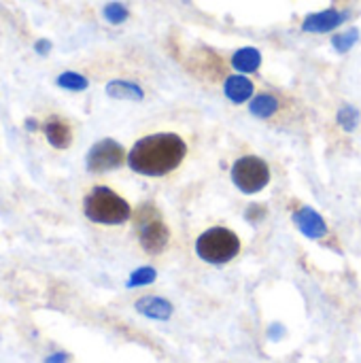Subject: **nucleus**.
Returning <instances> with one entry per match:
<instances>
[{"mask_svg": "<svg viewBox=\"0 0 361 363\" xmlns=\"http://www.w3.org/2000/svg\"><path fill=\"white\" fill-rule=\"evenodd\" d=\"M43 132H45L47 143L53 149H68L70 143H72V128L62 117H55V115L47 117L45 123H43Z\"/></svg>", "mask_w": 361, "mask_h": 363, "instance_id": "nucleus-9", "label": "nucleus"}, {"mask_svg": "<svg viewBox=\"0 0 361 363\" xmlns=\"http://www.w3.org/2000/svg\"><path fill=\"white\" fill-rule=\"evenodd\" d=\"M238 251L240 238L228 228H211L196 242L198 257L209 264H228L238 255Z\"/></svg>", "mask_w": 361, "mask_h": 363, "instance_id": "nucleus-3", "label": "nucleus"}, {"mask_svg": "<svg viewBox=\"0 0 361 363\" xmlns=\"http://www.w3.org/2000/svg\"><path fill=\"white\" fill-rule=\"evenodd\" d=\"M102 15H104V19H106L109 23L119 26V23H123V21L130 17V11H128V6L121 4V2H109V4H104Z\"/></svg>", "mask_w": 361, "mask_h": 363, "instance_id": "nucleus-17", "label": "nucleus"}, {"mask_svg": "<svg viewBox=\"0 0 361 363\" xmlns=\"http://www.w3.org/2000/svg\"><path fill=\"white\" fill-rule=\"evenodd\" d=\"M45 363H68V355L66 353H53V355L45 357Z\"/></svg>", "mask_w": 361, "mask_h": 363, "instance_id": "nucleus-21", "label": "nucleus"}, {"mask_svg": "<svg viewBox=\"0 0 361 363\" xmlns=\"http://www.w3.org/2000/svg\"><path fill=\"white\" fill-rule=\"evenodd\" d=\"M232 66L234 70H238L240 74H249L260 70L262 66V53L255 47H243L232 55Z\"/></svg>", "mask_w": 361, "mask_h": 363, "instance_id": "nucleus-13", "label": "nucleus"}, {"mask_svg": "<svg viewBox=\"0 0 361 363\" xmlns=\"http://www.w3.org/2000/svg\"><path fill=\"white\" fill-rule=\"evenodd\" d=\"M34 51H36L38 55H49V51H51V40L38 38V40L34 43Z\"/></svg>", "mask_w": 361, "mask_h": 363, "instance_id": "nucleus-20", "label": "nucleus"}, {"mask_svg": "<svg viewBox=\"0 0 361 363\" xmlns=\"http://www.w3.org/2000/svg\"><path fill=\"white\" fill-rule=\"evenodd\" d=\"M106 96L113 100H126V102H140L145 98V89L134 83V81H126V79H113L106 83Z\"/></svg>", "mask_w": 361, "mask_h": 363, "instance_id": "nucleus-12", "label": "nucleus"}, {"mask_svg": "<svg viewBox=\"0 0 361 363\" xmlns=\"http://www.w3.org/2000/svg\"><path fill=\"white\" fill-rule=\"evenodd\" d=\"M360 40V28H349L345 32H338L332 36V47L338 51V53H349Z\"/></svg>", "mask_w": 361, "mask_h": 363, "instance_id": "nucleus-16", "label": "nucleus"}, {"mask_svg": "<svg viewBox=\"0 0 361 363\" xmlns=\"http://www.w3.org/2000/svg\"><path fill=\"white\" fill-rule=\"evenodd\" d=\"M136 230H138V238H140L143 249L151 255H160L170 242V230L164 223V219L160 217V213L155 211V206L145 204L138 208Z\"/></svg>", "mask_w": 361, "mask_h": 363, "instance_id": "nucleus-4", "label": "nucleus"}, {"mask_svg": "<svg viewBox=\"0 0 361 363\" xmlns=\"http://www.w3.org/2000/svg\"><path fill=\"white\" fill-rule=\"evenodd\" d=\"M134 308H136V313L145 315L147 319H155V321H168L172 317V304L160 296H145V298L136 300Z\"/></svg>", "mask_w": 361, "mask_h": 363, "instance_id": "nucleus-10", "label": "nucleus"}, {"mask_svg": "<svg viewBox=\"0 0 361 363\" xmlns=\"http://www.w3.org/2000/svg\"><path fill=\"white\" fill-rule=\"evenodd\" d=\"M126 160H128L126 149H123L117 140H113V138H102V140H98V143L89 149V153H87V157H85V166H87L89 172L102 174V172H109V170L119 168Z\"/></svg>", "mask_w": 361, "mask_h": 363, "instance_id": "nucleus-6", "label": "nucleus"}, {"mask_svg": "<svg viewBox=\"0 0 361 363\" xmlns=\"http://www.w3.org/2000/svg\"><path fill=\"white\" fill-rule=\"evenodd\" d=\"M155 279H157V272H155L153 268L145 266V268H138V270H134V272L130 274V279H128V287L132 289V287H143V285H151V283H153Z\"/></svg>", "mask_w": 361, "mask_h": 363, "instance_id": "nucleus-19", "label": "nucleus"}, {"mask_svg": "<svg viewBox=\"0 0 361 363\" xmlns=\"http://www.w3.org/2000/svg\"><path fill=\"white\" fill-rule=\"evenodd\" d=\"M57 87L66 89V91H85L89 87V81L87 77H83L81 72H74V70H66L62 72L57 79H55Z\"/></svg>", "mask_w": 361, "mask_h": 363, "instance_id": "nucleus-15", "label": "nucleus"}, {"mask_svg": "<svg viewBox=\"0 0 361 363\" xmlns=\"http://www.w3.org/2000/svg\"><path fill=\"white\" fill-rule=\"evenodd\" d=\"M187 155V145L179 134H151L130 149L128 166L143 177H164L181 166Z\"/></svg>", "mask_w": 361, "mask_h": 363, "instance_id": "nucleus-1", "label": "nucleus"}, {"mask_svg": "<svg viewBox=\"0 0 361 363\" xmlns=\"http://www.w3.org/2000/svg\"><path fill=\"white\" fill-rule=\"evenodd\" d=\"M279 106L281 104H279V98L274 94H257V96H253L249 111L257 119H270L279 113Z\"/></svg>", "mask_w": 361, "mask_h": 363, "instance_id": "nucleus-14", "label": "nucleus"}, {"mask_svg": "<svg viewBox=\"0 0 361 363\" xmlns=\"http://www.w3.org/2000/svg\"><path fill=\"white\" fill-rule=\"evenodd\" d=\"M26 130H36V121L34 119H28L26 121Z\"/></svg>", "mask_w": 361, "mask_h": 363, "instance_id": "nucleus-22", "label": "nucleus"}, {"mask_svg": "<svg viewBox=\"0 0 361 363\" xmlns=\"http://www.w3.org/2000/svg\"><path fill=\"white\" fill-rule=\"evenodd\" d=\"M83 213L100 225H121L132 217L130 204L109 187H94L83 200Z\"/></svg>", "mask_w": 361, "mask_h": 363, "instance_id": "nucleus-2", "label": "nucleus"}, {"mask_svg": "<svg viewBox=\"0 0 361 363\" xmlns=\"http://www.w3.org/2000/svg\"><path fill=\"white\" fill-rule=\"evenodd\" d=\"M253 91H255V85L251 79H247L245 74H230L223 83V94L230 102L234 104H243L247 102L249 98H253Z\"/></svg>", "mask_w": 361, "mask_h": 363, "instance_id": "nucleus-11", "label": "nucleus"}, {"mask_svg": "<svg viewBox=\"0 0 361 363\" xmlns=\"http://www.w3.org/2000/svg\"><path fill=\"white\" fill-rule=\"evenodd\" d=\"M232 181L243 194H257L270 183V168L257 155H245L232 166Z\"/></svg>", "mask_w": 361, "mask_h": 363, "instance_id": "nucleus-5", "label": "nucleus"}, {"mask_svg": "<svg viewBox=\"0 0 361 363\" xmlns=\"http://www.w3.org/2000/svg\"><path fill=\"white\" fill-rule=\"evenodd\" d=\"M349 13L347 11H338V9H326V11H317L304 17L302 21V30L311 32V34H326L336 30L338 26H343L347 21Z\"/></svg>", "mask_w": 361, "mask_h": 363, "instance_id": "nucleus-7", "label": "nucleus"}, {"mask_svg": "<svg viewBox=\"0 0 361 363\" xmlns=\"http://www.w3.org/2000/svg\"><path fill=\"white\" fill-rule=\"evenodd\" d=\"M294 223L296 228L306 236V238H313V240H319L328 234V223L326 219L311 206H302L294 213Z\"/></svg>", "mask_w": 361, "mask_h": 363, "instance_id": "nucleus-8", "label": "nucleus"}, {"mask_svg": "<svg viewBox=\"0 0 361 363\" xmlns=\"http://www.w3.org/2000/svg\"><path fill=\"white\" fill-rule=\"evenodd\" d=\"M360 111L355 108V106H351V104H345L340 111H338V123H340V128L345 130V132H353L357 125H360Z\"/></svg>", "mask_w": 361, "mask_h": 363, "instance_id": "nucleus-18", "label": "nucleus"}]
</instances>
